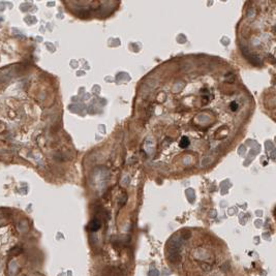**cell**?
I'll list each match as a JSON object with an SVG mask.
<instances>
[{"mask_svg":"<svg viewBox=\"0 0 276 276\" xmlns=\"http://www.w3.org/2000/svg\"><path fill=\"white\" fill-rule=\"evenodd\" d=\"M230 109L232 112H236L237 110L239 109V105H238L236 102H232L230 104Z\"/></svg>","mask_w":276,"mask_h":276,"instance_id":"3957f363","label":"cell"},{"mask_svg":"<svg viewBox=\"0 0 276 276\" xmlns=\"http://www.w3.org/2000/svg\"><path fill=\"white\" fill-rule=\"evenodd\" d=\"M21 252H22L21 248H20V247H15V248H13V249L10 251V255H18V254H20Z\"/></svg>","mask_w":276,"mask_h":276,"instance_id":"7a4b0ae2","label":"cell"},{"mask_svg":"<svg viewBox=\"0 0 276 276\" xmlns=\"http://www.w3.org/2000/svg\"><path fill=\"white\" fill-rule=\"evenodd\" d=\"M190 144V141L189 139L187 138V137H182V139H181V141L179 142V146H180V148H182V149H185V148H187L188 146Z\"/></svg>","mask_w":276,"mask_h":276,"instance_id":"6da1fadb","label":"cell"},{"mask_svg":"<svg viewBox=\"0 0 276 276\" xmlns=\"http://www.w3.org/2000/svg\"><path fill=\"white\" fill-rule=\"evenodd\" d=\"M98 228H99V223H98V221H95V224H94L93 223H91V230L96 231Z\"/></svg>","mask_w":276,"mask_h":276,"instance_id":"277c9868","label":"cell"}]
</instances>
